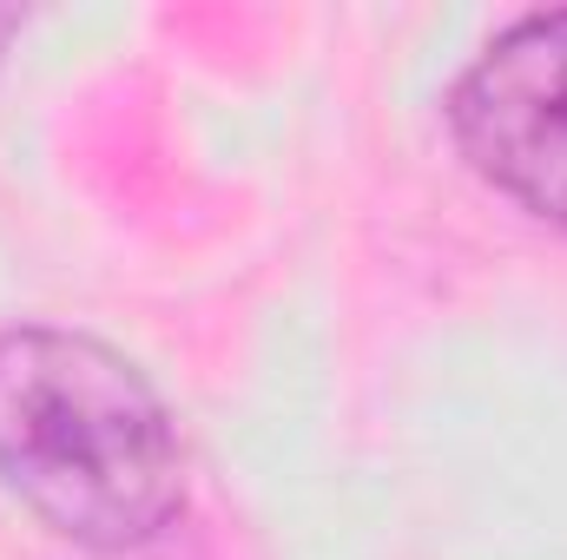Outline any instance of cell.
I'll list each match as a JSON object with an SVG mask.
<instances>
[{"mask_svg": "<svg viewBox=\"0 0 567 560\" xmlns=\"http://www.w3.org/2000/svg\"><path fill=\"white\" fill-rule=\"evenodd\" d=\"M449 126L495 191L567 225V7L515 20L462 73Z\"/></svg>", "mask_w": 567, "mask_h": 560, "instance_id": "obj_2", "label": "cell"}, {"mask_svg": "<svg viewBox=\"0 0 567 560\" xmlns=\"http://www.w3.org/2000/svg\"><path fill=\"white\" fill-rule=\"evenodd\" d=\"M0 475L80 548H140L178 508V435L140 370L80 330L0 336Z\"/></svg>", "mask_w": 567, "mask_h": 560, "instance_id": "obj_1", "label": "cell"}]
</instances>
